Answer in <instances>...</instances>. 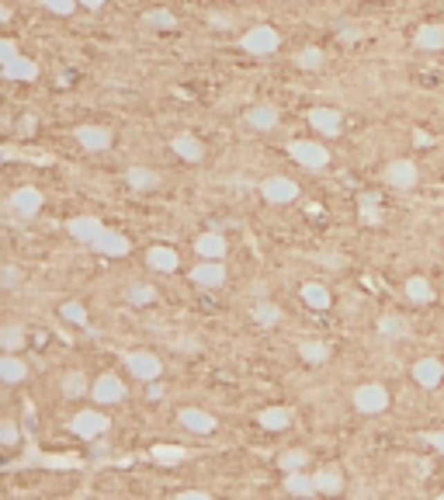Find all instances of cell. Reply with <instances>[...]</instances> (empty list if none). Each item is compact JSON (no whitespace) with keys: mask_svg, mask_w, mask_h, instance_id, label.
Returning a JSON list of instances; mask_svg holds the SVG:
<instances>
[{"mask_svg":"<svg viewBox=\"0 0 444 500\" xmlns=\"http://www.w3.org/2000/svg\"><path fill=\"white\" fill-rule=\"evenodd\" d=\"M288 157H292L299 167H306V170H323V167L330 163V150H326L323 143H313V139H295V143H288Z\"/></svg>","mask_w":444,"mask_h":500,"instance_id":"cell-1","label":"cell"},{"mask_svg":"<svg viewBox=\"0 0 444 500\" xmlns=\"http://www.w3.org/2000/svg\"><path fill=\"white\" fill-rule=\"evenodd\" d=\"M240 46H243V53H250V56H271V53H278L281 39H278L275 28L257 25V28H250V32L240 39Z\"/></svg>","mask_w":444,"mask_h":500,"instance_id":"cell-2","label":"cell"},{"mask_svg":"<svg viewBox=\"0 0 444 500\" xmlns=\"http://www.w3.org/2000/svg\"><path fill=\"white\" fill-rule=\"evenodd\" d=\"M354 407H358L361 413L375 417V413L389 410V389H385V386H378V382L358 386V389H354Z\"/></svg>","mask_w":444,"mask_h":500,"instance_id":"cell-3","label":"cell"},{"mask_svg":"<svg viewBox=\"0 0 444 500\" xmlns=\"http://www.w3.org/2000/svg\"><path fill=\"white\" fill-rule=\"evenodd\" d=\"M125 368H129L136 379H142V382H153V379L163 375V361H160L156 355H149V351H132V355L125 358Z\"/></svg>","mask_w":444,"mask_h":500,"instance_id":"cell-4","label":"cell"},{"mask_svg":"<svg viewBox=\"0 0 444 500\" xmlns=\"http://www.w3.org/2000/svg\"><path fill=\"white\" fill-rule=\"evenodd\" d=\"M111 427V420L104 417V413H98V410H80V413H73V420H70V431L77 434V438H98V434H104Z\"/></svg>","mask_w":444,"mask_h":500,"instance_id":"cell-5","label":"cell"},{"mask_svg":"<svg viewBox=\"0 0 444 500\" xmlns=\"http://www.w3.org/2000/svg\"><path fill=\"white\" fill-rule=\"evenodd\" d=\"M261 195L271 202V205H292L299 198V184L292 177H268L261 184Z\"/></svg>","mask_w":444,"mask_h":500,"instance_id":"cell-6","label":"cell"},{"mask_svg":"<svg viewBox=\"0 0 444 500\" xmlns=\"http://www.w3.org/2000/svg\"><path fill=\"white\" fill-rule=\"evenodd\" d=\"M91 396H94V403H101V407L122 403V400H125V382H122L118 375H101V379L94 382Z\"/></svg>","mask_w":444,"mask_h":500,"instance_id":"cell-7","label":"cell"},{"mask_svg":"<svg viewBox=\"0 0 444 500\" xmlns=\"http://www.w3.org/2000/svg\"><path fill=\"white\" fill-rule=\"evenodd\" d=\"M226 250H230V243H226V236H222L219 229H212V233H205V236L194 240V254L205 258V261H222V258H226Z\"/></svg>","mask_w":444,"mask_h":500,"instance_id":"cell-8","label":"cell"},{"mask_svg":"<svg viewBox=\"0 0 444 500\" xmlns=\"http://www.w3.org/2000/svg\"><path fill=\"white\" fill-rule=\"evenodd\" d=\"M91 250H98V254H104V258H125L129 250H132V243H129V236H122V233H115V229H104V233L91 243Z\"/></svg>","mask_w":444,"mask_h":500,"instance_id":"cell-9","label":"cell"},{"mask_svg":"<svg viewBox=\"0 0 444 500\" xmlns=\"http://www.w3.org/2000/svg\"><path fill=\"white\" fill-rule=\"evenodd\" d=\"M66 226H70V236H73L77 243H84V247H91V243L104 233V222L94 219V215H77V219H70Z\"/></svg>","mask_w":444,"mask_h":500,"instance_id":"cell-10","label":"cell"},{"mask_svg":"<svg viewBox=\"0 0 444 500\" xmlns=\"http://www.w3.org/2000/svg\"><path fill=\"white\" fill-rule=\"evenodd\" d=\"M309 125H313L320 136H330V139H333V136L340 132L344 118H340V111H337V108H323V105H320V108H313V111H309Z\"/></svg>","mask_w":444,"mask_h":500,"instance_id":"cell-11","label":"cell"},{"mask_svg":"<svg viewBox=\"0 0 444 500\" xmlns=\"http://www.w3.org/2000/svg\"><path fill=\"white\" fill-rule=\"evenodd\" d=\"M73 139H77L84 150H91V153H101V150L111 146V132H108L104 125H80V129L73 132Z\"/></svg>","mask_w":444,"mask_h":500,"instance_id":"cell-12","label":"cell"},{"mask_svg":"<svg viewBox=\"0 0 444 500\" xmlns=\"http://www.w3.org/2000/svg\"><path fill=\"white\" fill-rule=\"evenodd\" d=\"M385 181H389V188H399V191L413 188L416 184V163L413 160H392L385 167Z\"/></svg>","mask_w":444,"mask_h":500,"instance_id":"cell-13","label":"cell"},{"mask_svg":"<svg viewBox=\"0 0 444 500\" xmlns=\"http://www.w3.org/2000/svg\"><path fill=\"white\" fill-rule=\"evenodd\" d=\"M42 191L39 188H18L15 195H11V208L21 215V219H32V215H39V208H42Z\"/></svg>","mask_w":444,"mask_h":500,"instance_id":"cell-14","label":"cell"},{"mask_svg":"<svg viewBox=\"0 0 444 500\" xmlns=\"http://www.w3.org/2000/svg\"><path fill=\"white\" fill-rule=\"evenodd\" d=\"M191 282L201 289H219V285H226V268H222V261H205L191 271Z\"/></svg>","mask_w":444,"mask_h":500,"instance_id":"cell-15","label":"cell"},{"mask_svg":"<svg viewBox=\"0 0 444 500\" xmlns=\"http://www.w3.org/2000/svg\"><path fill=\"white\" fill-rule=\"evenodd\" d=\"M413 379H416V386H423V389H437L441 379H444V365H441L437 358H420V361L413 365Z\"/></svg>","mask_w":444,"mask_h":500,"instance_id":"cell-16","label":"cell"},{"mask_svg":"<svg viewBox=\"0 0 444 500\" xmlns=\"http://www.w3.org/2000/svg\"><path fill=\"white\" fill-rule=\"evenodd\" d=\"M146 265H149L153 271H163V275H170V271H177L181 258H177V250H170V247L156 243V247H149V250H146Z\"/></svg>","mask_w":444,"mask_h":500,"instance_id":"cell-17","label":"cell"},{"mask_svg":"<svg viewBox=\"0 0 444 500\" xmlns=\"http://www.w3.org/2000/svg\"><path fill=\"white\" fill-rule=\"evenodd\" d=\"M177 417H181V424H184L187 431H194V434H212V431H215V417L205 413V410H198V407H184Z\"/></svg>","mask_w":444,"mask_h":500,"instance_id":"cell-18","label":"cell"},{"mask_svg":"<svg viewBox=\"0 0 444 500\" xmlns=\"http://www.w3.org/2000/svg\"><path fill=\"white\" fill-rule=\"evenodd\" d=\"M170 150L181 157V160H187V163H198L201 157H205V146L191 136V132H181V136H174L170 139Z\"/></svg>","mask_w":444,"mask_h":500,"instance_id":"cell-19","label":"cell"},{"mask_svg":"<svg viewBox=\"0 0 444 500\" xmlns=\"http://www.w3.org/2000/svg\"><path fill=\"white\" fill-rule=\"evenodd\" d=\"M0 379H4L8 386H18L28 379V365L21 358H15V351H8L4 358H0Z\"/></svg>","mask_w":444,"mask_h":500,"instance_id":"cell-20","label":"cell"},{"mask_svg":"<svg viewBox=\"0 0 444 500\" xmlns=\"http://www.w3.org/2000/svg\"><path fill=\"white\" fill-rule=\"evenodd\" d=\"M243 122H247L250 129H257V132H268V129L278 125V108H271V105H257V108H250V111L243 115Z\"/></svg>","mask_w":444,"mask_h":500,"instance_id":"cell-21","label":"cell"},{"mask_svg":"<svg viewBox=\"0 0 444 500\" xmlns=\"http://www.w3.org/2000/svg\"><path fill=\"white\" fill-rule=\"evenodd\" d=\"M313 479H316V490L320 493H340L344 490V472L337 469V465H323L320 472H313Z\"/></svg>","mask_w":444,"mask_h":500,"instance_id":"cell-22","label":"cell"},{"mask_svg":"<svg viewBox=\"0 0 444 500\" xmlns=\"http://www.w3.org/2000/svg\"><path fill=\"white\" fill-rule=\"evenodd\" d=\"M39 77V63H32L28 56H18L15 63H4V80H35Z\"/></svg>","mask_w":444,"mask_h":500,"instance_id":"cell-23","label":"cell"},{"mask_svg":"<svg viewBox=\"0 0 444 500\" xmlns=\"http://www.w3.org/2000/svg\"><path fill=\"white\" fill-rule=\"evenodd\" d=\"M257 420L264 431H285V427H292V410L288 407H268V410H261Z\"/></svg>","mask_w":444,"mask_h":500,"instance_id":"cell-24","label":"cell"},{"mask_svg":"<svg viewBox=\"0 0 444 500\" xmlns=\"http://www.w3.org/2000/svg\"><path fill=\"white\" fill-rule=\"evenodd\" d=\"M416 49H423V53L444 49V25H423V28H416Z\"/></svg>","mask_w":444,"mask_h":500,"instance_id":"cell-25","label":"cell"},{"mask_svg":"<svg viewBox=\"0 0 444 500\" xmlns=\"http://www.w3.org/2000/svg\"><path fill=\"white\" fill-rule=\"evenodd\" d=\"M125 181H129V188H132V191H153V188L160 184V174H156V170H149V167H129Z\"/></svg>","mask_w":444,"mask_h":500,"instance_id":"cell-26","label":"cell"},{"mask_svg":"<svg viewBox=\"0 0 444 500\" xmlns=\"http://www.w3.org/2000/svg\"><path fill=\"white\" fill-rule=\"evenodd\" d=\"M285 490H288V493H295V497H313V493H320V490H316V479H313V476H306L302 469L285 472Z\"/></svg>","mask_w":444,"mask_h":500,"instance_id":"cell-27","label":"cell"},{"mask_svg":"<svg viewBox=\"0 0 444 500\" xmlns=\"http://www.w3.org/2000/svg\"><path fill=\"white\" fill-rule=\"evenodd\" d=\"M378 334H382L385 341H403V337H409V323H406L403 316L389 313V316L378 320Z\"/></svg>","mask_w":444,"mask_h":500,"instance_id":"cell-28","label":"cell"},{"mask_svg":"<svg viewBox=\"0 0 444 500\" xmlns=\"http://www.w3.org/2000/svg\"><path fill=\"white\" fill-rule=\"evenodd\" d=\"M94 389V382L84 375V372H66L63 375V393L70 396V400H80V396H87Z\"/></svg>","mask_w":444,"mask_h":500,"instance_id":"cell-29","label":"cell"},{"mask_svg":"<svg viewBox=\"0 0 444 500\" xmlns=\"http://www.w3.org/2000/svg\"><path fill=\"white\" fill-rule=\"evenodd\" d=\"M406 296H409L416 306H427V303L434 299V285H430L427 278L413 275V278H406Z\"/></svg>","mask_w":444,"mask_h":500,"instance_id":"cell-30","label":"cell"},{"mask_svg":"<svg viewBox=\"0 0 444 500\" xmlns=\"http://www.w3.org/2000/svg\"><path fill=\"white\" fill-rule=\"evenodd\" d=\"M302 303L309 306V310H330V292L320 285V282H309V285H302Z\"/></svg>","mask_w":444,"mask_h":500,"instance_id":"cell-31","label":"cell"},{"mask_svg":"<svg viewBox=\"0 0 444 500\" xmlns=\"http://www.w3.org/2000/svg\"><path fill=\"white\" fill-rule=\"evenodd\" d=\"M299 358L309 361V365H323V361H330V348L323 341H302L299 344Z\"/></svg>","mask_w":444,"mask_h":500,"instance_id":"cell-32","label":"cell"},{"mask_svg":"<svg viewBox=\"0 0 444 500\" xmlns=\"http://www.w3.org/2000/svg\"><path fill=\"white\" fill-rule=\"evenodd\" d=\"M250 320H254L257 327H275V323L281 320V310H278L275 303H257V306H250Z\"/></svg>","mask_w":444,"mask_h":500,"instance_id":"cell-33","label":"cell"},{"mask_svg":"<svg viewBox=\"0 0 444 500\" xmlns=\"http://www.w3.org/2000/svg\"><path fill=\"white\" fill-rule=\"evenodd\" d=\"M25 327L21 323H8L4 330H0V344H4V351H21L25 348Z\"/></svg>","mask_w":444,"mask_h":500,"instance_id":"cell-34","label":"cell"},{"mask_svg":"<svg viewBox=\"0 0 444 500\" xmlns=\"http://www.w3.org/2000/svg\"><path fill=\"white\" fill-rule=\"evenodd\" d=\"M142 25H146V28H156V32H163V28H174V25H177V18H174V11H167V8H156V11H146V15H142Z\"/></svg>","mask_w":444,"mask_h":500,"instance_id":"cell-35","label":"cell"},{"mask_svg":"<svg viewBox=\"0 0 444 500\" xmlns=\"http://www.w3.org/2000/svg\"><path fill=\"white\" fill-rule=\"evenodd\" d=\"M295 63H299L302 70H323V66H326V56H323V49L309 46V49H299V53H295Z\"/></svg>","mask_w":444,"mask_h":500,"instance_id":"cell-36","label":"cell"},{"mask_svg":"<svg viewBox=\"0 0 444 500\" xmlns=\"http://www.w3.org/2000/svg\"><path fill=\"white\" fill-rule=\"evenodd\" d=\"M306 462H309V452H281V455H278V469H281V472L306 469Z\"/></svg>","mask_w":444,"mask_h":500,"instance_id":"cell-37","label":"cell"},{"mask_svg":"<svg viewBox=\"0 0 444 500\" xmlns=\"http://www.w3.org/2000/svg\"><path fill=\"white\" fill-rule=\"evenodd\" d=\"M129 303L132 306H149V303H156V289L153 285H129Z\"/></svg>","mask_w":444,"mask_h":500,"instance_id":"cell-38","label":"cell"},{"mask_svg":"<svg viewBox=\"0 0 444 500\" xmlns=\"http://www.w3.org/2000/svg\"><path fill=\"white\" fill-rule=\"evenodd\" d=\"M63 320L66 323H77V327H87V310L80 306V303H63Z\"/></svg>","mask_w":444,"mask_h":500,"instance_id":"cell-39","label":"cell"},{"mask_svg":"<svg viewBox=\"0 0 444 500\" xmlns=\"http://www.w3.org/2000/svg\"><path fill=\"white\" fill-rule=\"evenodd\" d=\"M42 4H46V11H53V15L66 18V15H73V11L80 8V0H42Z\"/></svg>","mask_w":444,"mask_h":500,"instance_id":"cell-40","label":"cell"},{"mask_svg":"<svg viewBox=\"0 0 444 500\" xmlns=\"http://www.w3.org/2000/svg\"><path fill=\"white\" fill-rule=\"evenodd\" d=\"M361 215H364L371 226L382 222V215H378V195H364V198H361Z\"/></svg>","mask_w":444,"mask_h":500,"instance_id":"cell-41","label":"cell"},{"mask_svg":"<svg viewBox=\"0 0 444 500\" xmlns=\"http://www.w3.org/2000/svg\"><path fill=\"white\" fill-rule=\"evenodd\" d=\"M0 285H4V289H18L21 285V268L18 265H4V271H0Z\"/></svg>","mask_w":444,"mask_h":500,"instance_id":"cell-42","label":"cell"},{"mask_svg":"<svg viewBox=\"0 0 444 500\" xmlns=\"http://www.w3.org/2000/svg\"><path fill=\"white\" fill-rule=\"evenodd\" d=\"M0 445H4V448H15V445H18V424H15V420L0 424Z\"/></svg>","mask_w":444,"mask_h":500,"instance_id":"cell-43","label":"cell"},{"mask_svg":"<svg viewBox=\"0 0 444 500\" xmlns=\"http://www.w3.org/2000/svg\"><path fill=\"white\" fill-rule=\"evenodd\" d=\"M21 53H18V46H15V39H0V63H15Z\"/></svg>","mask_w":444,"mask_h":500,"instance_id":"cell-44","label":"cell"},{"mask_svg":"<svg viewBox=\"0 0 444 500\" xmlns=\"http://www.w3.org/2000/svg\"><path fill=\"white\" fill-rule=\"evenodd\" d=\"M153 458H160V462H177L181 458V452H174V448H153Z\"/></svg>","mask_w":444,"mask_h":500,"instance_id":"cell-45","label":"cell"},{"mask_svg":"<svg viewBox=\"0 0 444 500\" xmlns=\"http://www.w3.org/2000/svg\"><path fill=\"white\" fill-rule=\"evenodd\" d=\"M423 441H427V445H434V448L444 455V431H427V434H423Z\"/></svg>","mask_w":444,"mask_h":500,"instance_id":"cell-46","label":"cell"},{"mask_svg":"<svg viewBox=\"0 0 444 500\" xmlns=\"http://www.w3.org/2000/svg\"><path fill=\"white\" fill-rule=\"evenodd\" d=\"M208 25H212V28H230V25H233V15H219V11H215V15H208Z\"/></svg>","mask_w":444,"mask_h":500,"instance_id":"cell-47","label":"cell"},{"mask_svg":"<svg viewBox=\"0 0 444 500\" xmlns=\"http://www.w3.org/2000/svg\"><path fill=\"white\" fill-rule=\"evenodd\" d=\"M320 265H326V268H344V258H340V254H323Z\"/></svg>","mask_w":444,"mask_h":500,"instance_id":"cell-48","label":"cell"},{"mask_svg":"<svg viewBox=\"0 0 444 500\" xmlns=\"http://www.w3.org/2000/svg\"><path fill=\"white\" fill-rule=\"evenodd\" d=\"M181 500H208V490H184Z\"/></svg>","mask_w":444,"mask_h":500,"instance_id":"cell-49","label":"cell"},{"mask_svg":"<svg viewBox=\"0 0 444 500\" xmlns=\"http://www.w3.org/2000/svg\"><path fill=\"white\" fill-rule=\"evenodd\" d=\"M80 8H87V11H101V8H104V0H80Z\"/></svg>","mask_w":444,"mask_h":500,"instance_id":"cell-50","label":"cell"}]
</instances>
